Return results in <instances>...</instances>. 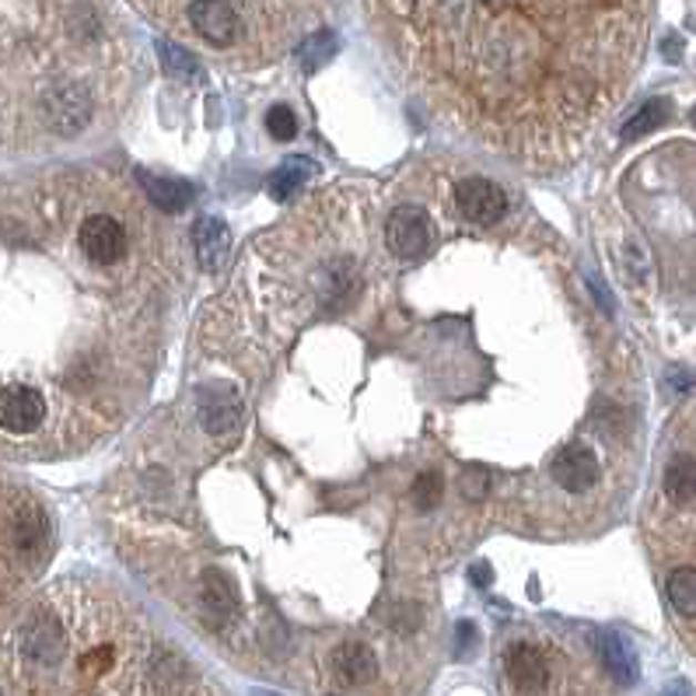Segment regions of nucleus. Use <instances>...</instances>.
<instances>
[{
  "label": "nucleus",
  "instance_id": "obj_14",
  "mask_svg": "<svg viewBox=\"0 0 696 696\" xmlns=\"http://www.w3.org/2000/svg\"><path fill=\"white\" fill-rule=\"evenodd\" d=\"M141 183H144V193L151 196V204L158 211H165V214H183L193 204V186L183 183V178L141 172Z\"/></svg>",
  "mask_w": 696,
  "mask_h": 696
},
{
  "label": "nucleus",
  "instance_id": "obj_17",
  "mask_svg": "<svg viewBox=\"0 0 696 696\" xmlns=\"http://www.w3.org/2000/svg\"><path fill=\"white\" fill-rule=\"evenodd\" d=\"M668 120H672V105L665 99H651L623 123V141H637V137H644V133L665 126Z\"/></svg>",
  "mask_w": 696,
  "mask_h": 696
},
{
  "label": "nucleus",
  "instance_id": "obj_24",
  "mask_svg": "<svg viewBox=\"0 0 696 696\" xmlns=\"http://www.w3.org/2000/svg\"><path fill=\"white\" fill-rule=\"evenodd\" d=\"M487 487H490V477H487V469H480V465H469L462 473V480H459V493L465 501H480L487 493Z\"/></svg>",
  "mask_w": 696,
  "mask_h": 696
},
{
  "label": "nucleus",
  "instance_id": "obj_22",
  "mask_svg": "<svg viewBox=\"0 0 696 696\" xmlns=\"http://www.w3.org/2000/svg\"><path fill=\"white\" fill-rule=\"evenodd\" d=\"M441 493H444V480H441V473H434V469H428V473H420V477H417V483H413V501H417V508H420V511H431V508H438Z\"/></svg>",
  "mask_w": 696,
  "mask_h": 696
},
{
  "label": "nucleus",
  "instance_id": "obj_11",
  "mask_svg": "<svg viewBox=\"0 0 696 696\" xmlns=\"http://www.w3.org/2000/svg\"><path fill=\"white\" fill-rule=\"evenodd\" d=\"M332 668H336V679H340L344 686H365L375 679L378 672V662L371 655V647L361 644V641H347L336 647L332 655Z\"/></svg>",
  "mask_w": 696,
  "mask_h": 696
},
{
  "label": "nucleus",
  "instance_id": "obj_21",
  "mask_svg": "<svg viewBox=\"0 0 696 696\" xmlns=\"http://www.w3.org/2000/svg\"><path fill=\"white\" fill-rule=\"evenodd\" d=\"M14 543H18V550H25V553H32V550H39L42 543H47V522H42V514H21V519L14 522Z\"/></svg>",
  "mask_w": 696,
  "mask_h": 696
},
{
  "label": "nucleus",
  "instance_id": "obj_16",
  "mask_svg": "<svg viewBox=\"0 0 696 696\" xmlns=\"http://www.w3.org/2000/svg\"><path fill=\"white\" fill-rule=\"evenodd\" d=\"M665 493L676 504H686L696 498V459L689 456H676L665 469Z\"/></svg>",
  "mask_w": 696,
  "mask_h": 696
},
{
  "label": "nucleus",
  "instance_id": "obj_26",
  "mask_svg": "<svg viewBox=\"0 0 696 696\" xmlns=\"http://www.w3.org/2000/svg\"><path fill=\"white\" fill-rule=\"evenodd\" d=\"M456 641H459V647H456V655H459V658H465V655H469V651H473V644H477V626L462 620V623L456 626Z\"/></svg>",
  "mask_w": 696,
  "mask_h": 696
},
{
  "label": "nucleus",
  "instance_id": "obj_10",
  "mask_svg": "<svg viewBox=\"0 0 696 696\" xmlns=\"http://www.w3.org/2000/svg\"><path fill=\"white\" fill-rule=\"evenodd\" d=\"M199 605H204L207 620L217 623V626L232 623L238 616V592L228 581V574L207 571L204 577H199Z\"/></svg>",
  "mask_w": 696,
  "mask_h": 696
},
{
  "label": "nucleus",
  "instance_id": "obj_19",
  "mask_svg": "<svg viewBox=\"0 0 696 696\" xmlns=\"http://www.w3.org/2000/svg\"><path fill=\"white\" fill-rule=\"evenodd\" d=\"M668 602L676 605V613L683 616H696V571L693 567H679L668 574Z\"/></svg>",
  "mask_w": 696,
  "mask_h": 696
},
{
  "label": "nucleus",
  "instance_id": "obj_27",
  "mask_svg": "<svg viewBox=\"0 0 696 696\" xmlns=\"http://www.w3.org/2000/svg\"><path fill=\"white\" fill-rule=\"evenodd\" d=\"M683 57V42L679 39H665V60H679Z\"/></svg>",
  "mask_w": 696,
  "mask_h": 696
},
{
  "label": "nucleus",
  "instance_id": "obj_18",
  "mask_svg": "<svg viewBox=\"0 0 696 696\" xmlns=\"http://www.w3.org/2000/svg\"><path fill=\"white\" fill-rule=\"evenodd\" d=\"M340 53V39H336V32L329 29H319V32H311L305 42H301V66L305 71H323V66Z\"/></svg>",
  "mask_w": 696,
  "mask_h": 696
},
{
  "label": "nucleus",
  "instance_id": "obj_13",
  "mask_svg": "<svg viewBox=\"0 0 696 696\" xmlns=\"http://www.w3.org/2000/svg\"><path fill=\"white\" fill-rule=\"evenodd\" d=\"M508 679L514 689L522 693H539L546 686V662L535 647L529 644H514L508 651Z\"/></svg>",
  "mask_w": 696,
  "mask_h": 696
},
{
  "label": "nucleus",
  "instance_id": "obj_3",
  "mask_svg": "<svg viewBox=\"0 0 696 696\" xmlns=\"http://www.w3.org/2000/svg\"><path fill=\"white\" fill-rule=\"evenodd\" d=\"M190 25L204 35L211 47H232L242 35V18L232 8V0H193Z\"/></svg>",
  "mask_w": 696,
  "mask_h": 696
},
{
  "label": "nucleus",
  "instance_id": "obj_29",
  "mask_svg": "<svg viewBox=\"0 0 696 696\" xmlns=\"http://www.w3.org/2000/svg\"><path fill=\"white\" fill-rule=\"evenodd\" d=\"M689 120H693V126H696V105H693V112H689Z\"/></svg>",
  "mask_w": 696,
  "mask_h": 696
},
{
  "label": "nucleus",
  "instance_id": "obj_2",
  "mask_svg": "<svg viewBox=\"0 0 696 696\" xmlns=\"http://www.w3.org/2000/svg\"><path fill=\"white\" fill-rule=\"evenodd\" d=\"M389 253L399 259H420L431 249V217L417 204H402L386 221Z\"/></svg>",
  "mask_w": 696,
  "mask_h": 696
},
{
  "label": "nucleus",
  "instance_id": "obj_9",
  "mask_svg": "<svg viewBox=\"0 0 696 696\" xmlns=\"http://www.w3.org/2000/svg\"><path fill=\"white\" fill-rule=\"evenodd\" d=\"M193 245H196V259L199 266L207 269V274H217V269L228 263V253H232V232L228 224L221 217H199L193 224Z\"/></svg>",
  "mask_w": 696,
  "mask_h": 696
},
{
  "label": "nucleus",
  "instance_id": "obj_6",
  "mask_svg": "<svg viewBox=\"0 0 696 696\" xmlns=\"http://www.w3.org/2000/svg\"><path fill=\"white\" fill-rule=\"evenodd\" d=\"M42 109H47V123L57 133H66V137L81 133L84 123L92 120V99H88V92H84V88H78V84L53 88V95L42 102Z\"/></svg>",
  "mask_w": 696,
  "mask_h": 696
},
{
  "label": "nucleus",
  "instance_id": "obj_23",
  "mask_svg": "<svg viewBox=\"0 0 696 696\" xmlns=\"http://www.w3.org/2000/svg\"><path fill=\"white\" fill-rule=\"evenodd\" d=\"M266 130L274 141H290L298 133V120L295 112H290L287 105H269L266 109Z\"/></svg>",
  "mask_w": 696,
  "mask_h": 696
},
{
  "label": "nucleus",
  "instance_id": "obj_31",
  "mask_svg": "<svg viewBox=\"0 0 696 696\" xmlns=\"http://www.w3.org/2000/svg\"><path fill=\"white\" fill-rule=\"evenodd\" d=\"M668 696H672V693H668Z\"/></svg>",
  "mask_w": 696,
  "mask_h": 696
},
{
  "label": "nucleus",
  "instance_id": "obj_25",
  "mask_svg": "<svg viewBox=\"0 0 696 696\" xmlns=\"http://www.w3.org/2000/svg\"><path fill=\"white\" fill-rule=\"evenodd\" d=\"M420 620H423V616H420V605H417V602H402L399 610H396V616H392L396 631H399V634H407V637L417 631Z\"/></svg>",
  "mask_w": 696,
  "mask_h": 696
},
{
  "label": "nucleus",
  "instance_id": "obj_12",
  "mask_svg": "<svg viewBox=\"0 0 696 696\" xmlns=\"http://www.w3.org/2000/svg\"><path fill=\"white\" fill-rule=\"evenodd\" d=\"M598 658L605 665V672L620 683V686H634L637 676H641V665H637V651L631 647V641L620 637V634H602L598 637Z\"/></svg>",
  "mask_w": 696,
  "mask_h": 696
},
{
  "label": "nucleus",
  "instance_id": "obj_28",
  "mask_svg": "<svg viewBox=\"0 0 696 696\" xmlns=\"http://www.w3.org/2000/svg\"><path fill=\"white\" fill-rule=\"evenodd\" d=\"M473 581H477V585H483V588H487L490 581H493V577H490V564H477V567H473Z\"/></svg>",
  "mask_w": 696,
  "mask_h": 696
},
{
  "label": "nucleus",
  "instance_id": "obj_4",
  "mask_svg": "<svg viewBox=\"0 0 696 696\" xmlns=\"http://www.w3.org/2000/svg\"><path fill=\"white\" fill-rule=\"evenodd\" d=\"M81 249L84 256L99 263V266H112L120 263L123 253H126V232L116 217H105V214H95L81 224Z\"/></svg>",
  "mask_w": 696,
  "mask_h": 696
},
{
  "label": "nucleus",
  "instance_id": "obj_5",
  "mask_svg": "<svg viewBox=\"0 0 696 696\" xmlns=\"http://www.w3.org/2000/svg\"><path fill=\"white\" fill-rule=\"evenodd\" d=\"M456 204L462 217L477 224H498L508 214V196L501 186H493L490 178H465V183H459Z\"/></svg>",
  "mask_w": 696,
  "mask_h": 696
},
{
  "label": "nucleus",
  "instance_id": "obj_30",
  "mask_svg": "<svg viewBox=\"0 0 696 696\" xmlns=\"http://www.w3.org/2000/svg\"><path fill=\"white\" fill-rule=\"evenodd\" d=\"M259 696H269V693H259Z\"/></svg>",
  "mask_w": 696,
  "mask_h": 696
},
{
  "label": "nucleus",
  "instance_id": "obj_7",
  "mask_svg": "<svg viewBox=\"0 0 696 696\" xmlns=\"http://www.w3.org/2000/svg\"><path fill=\"white\" fill-rule=\"evenodd\" d=\"M42 417H47V402L29 386H8L0 392V428L11 434H32Z\"/></svg>",
  "mask_w": 696,
  "mask_h": 696
},
{
  "label": "nucleus",
  "instance_id": "obj_20",
  "mask_svg": "<svg viewBox=\"0 0 696 696\" xmlns=\"http://www.w3.org/2000/svg\"><path fill=\"white\" fill-rule=\"evenodd\" d=\"M158 57H162V66L172 74V78H199V60L183 50L178 42H158Z\"/></svg>",
  "mask_w": 696,
  "mask_h": 696
},
{
  "label": "nucleus",
  "instance_id": "obj_15",
  "mask_svg": "<svg viewBox=\"0 0 696 696\" xmlns=\"http://www.w3.org/2000/svg\"><path fill=\"white\" fill-rule=\"evenodd\" d=\"M311 175H316V165L301 158V154H295V158H287L274 175H269V196L274 199L295 196L305 183H311Z\"/></svg>",
  "mask_w": 696,
  "mask_h": 696
},
{
  "label": "nucleus",
  "instance_id": "obj_8",
  "mask_svg": "<svg viewBox=\"0 0 696 696\" xmlns=\"http://www.w3.org/2000/svg\"><path fill=\"white\" fill-rule=\"evenodd\" d=\"M553 480L564 487L567 493H588L598 480V462L592 456L588 444H567L564 452H556L553 459Z\"/></svg>",
  "mask_w": 696,
  "mask_h": 696
},
{
  "label": "nucleus",
  "instance_id": "obj_1",
  "mask_svg": "<svg viewBox=\"0 0 696 696\" xmlns=\"http://www.w3.org/2000/svg\"><path fill=\"white\" fill-rule=\"evenodd\" d=\"M196 407H199V423H204V431L214 438H232L242 428V417H245L242 396L232 386H224V381L199 386Z\"/></svg>",
  "mask_w": 696,
  "mask_h": 696
}]
</instances>
